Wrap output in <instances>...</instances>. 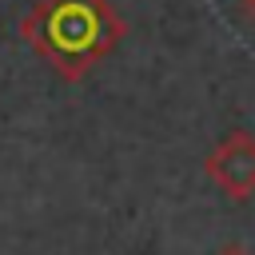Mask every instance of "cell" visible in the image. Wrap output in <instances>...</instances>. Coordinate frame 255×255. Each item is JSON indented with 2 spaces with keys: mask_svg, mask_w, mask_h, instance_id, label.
<instances>
[{
  "mask_svg": "<svg viewBox=\"0 0 255 255\" xmlns=\"http://www.w3.org/2000/svg\"><path fill=\"white\" fill-rule=\"evenodd\" d=\"M20 36L60 80H84L116 52L124 20L108 0H36L20 20Z\"/></svg>",
  "mask_w": 255,
  "mask_h": 255,
  "instance_id": "obj_1",
  "label": "cell"
},
{
  "mask_svg": "<svg viewBox=\"0 0 255 255\" xmlns=\"http://www.w3.org/2000/svg\"><path fill=\"white\" fill-rule=\"evenodd\" d=\"M207 179L235 203L255 195V135L251 131H231L207 159H203Z\"/></svg>",
  "mask_w": 255,
  "mask_h": 255,
  "instance_id": "obj_2",
  "label": "cell"
},
{
  "mask_svg": "<svg viewBox=\"0 0 255 255\" xmlns=\"http://www.w3.org/2000/svg\"><path fill=\"white\" fill-rule=\"evenodd\" d=\"M215 255H251V251H247V247H235V243H231V247H223V251H215Z\"/></svg>",
  "mask_w": 255,
  "mask_h": 255,
  "instance_id": "obj_3",
  "label": "cell"
},
{
  "mask_svg": "<svg viewBox=\"0 0 255 255\" xmlns=\"http://www.w3.org/2000/svg\"><path fill=\"white\" fill-rule=\"evenodd\" d=\"M243 12H247V16L255 20V0H243Z\"/></svg>",
  "mask_w": 255,
  "mask_h": 255,
  "instance_id": "obj_4",
  "label": "cell"
}]
</instances>
